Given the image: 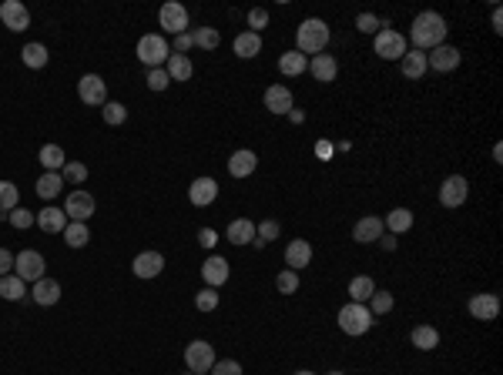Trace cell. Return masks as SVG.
I'll return each mask as SVG.
<instances>
[{"instance_id":"8","label":"cell","mask_w":503,"mask_h":375,"mask_svg":"<svg viewBox=\"0 0 503 375\" xmlns=\"http://www.w3.org/2000/svg\"><path fill=\"white\" fill-rule=\"evenodd\" d=\"M185 365H188L192 372H208L215 365V349L205 342V338L188 342V349H185Z\"/></svg>"},{"instance_id":"23","label":"cell","mask_w":503,"mask_h":375,"mask_svg":"<svg viewBox=\"0 0 503 375\" xmlns=\"http://www.w3.org/2000/svg\"><path fill=\"white\" fill-rule=\"evenodd\" d=\"M312 262V244L302 242V238H295V242L286 244V265H289L292 272H299V268H306Z\"/></svg>"},{"instance_id":"22","label":"cell","mask_w":503,"mask_h":375,"mask_svg":"<svg viewBox=\"0 0 503 375\" xmlns=\"http://www.w3.org/2000/svg\"><path fill=\"white\" fill-rule=\"evenodd\" d=\"M265 108L272 114H289L292 111V91L286 84H272L269 91H265Z\"/></svg>"},{"instance_id":"12","label":"cell","mask_w":503,"mask_h":375,"mask_svg":"<svg viewBox=\"0 0 503 375\" xmlns=\"http://www.w3.org/2000/svg\"><path fill=\"white\" fill-rule=\"evenodd\" d=\"M460 60H463V54H460L456 47L440 44V47H433V51L426 54V67H433V71L446 74V71H456V67H460Z\"/></svg>"},{"instance_id":"26","label":"cell","mask_w":503,"mask_h":375,"mask_svg":"<svg viewBox=\"0 0 503 375\" xmlns=\"http://www.w3.org/2000/svg\"><path fill=\"white\" fill-rule=\"evenodd\" d=\"M60 188H64V178H60V171H44L38 178V194L44 201H54L60 194Z\"/></svg>"},{"instance_id":"45","label":"cell","mask_w":503,"mask_h":375,"mask_svg":"<svg viewBox=\"0 0 503 375\" xmlns=\"http://www.w3.org/2000/svg\"><path fill=\"white\" fill-rule=\"evenodd\" d=\"M195 308H198V312H215V308H218V292H215V288H201V292L195 295Z\"/></svg>"},{"instance_id":"36","label":"cell","mask_w":503,"mask_h":375,"mask_svg":"<svg viewBox=\"0 0 503 375\" xmlns=\"http://www.w3.org/2000/svg\"><path fill=\"white\" fill-rule=\"evenodd\" d=\"M372 292H376V281L369 278V275H356V278L349 281V295H352V301H363L372 299Z\"/></svg>"},{"instance_id":"50","label":"cell","mask_w":503,"mask_h":375,"mask_svg":"<svg viewBox=\"0 0 503 375\" xmlns=\"http://www.w3.org/2000/svg\"><path fill=\"white\" fill-rule=\"evenodd\" d=\"M376 27H379L376 14H359L356 17V31H363V34H376Z\"/></svg>"},{"instance_id":"9","label":"cell","mask_w":503,"mask_h":375,"mask_svg":"<svg viewBox=\"0 0 503 375\" xmlns=\"http://www.w3.org/2000/svg\"><path fill=\"white\" fill-rule=\"evenodd\" d=\"M466 194H470V181H466L463 174H450V178H443V185H440V205L460 208L466 201Z\"/></svg>"},{"instance_id":"11","label":"cell","mask_w":503,"mask_h":375,"mask_svg":"<svg viewBox=\"0 0 503 375\" xmlns=\"http://www.w3.org/2000/svg\"><path fill=\"white\" fill-rule=\"evenodd\" d=\"M0 20H3V27L14 31V34L31 27V14H27V7H24L20 0H3V3H0Z\"/></svg>"},{"instance_id":"30","label":"cell","mask_w":503,"mask_h":375,"mask_svg":"<svg viewBox=\"0 0 503 375\" xmlns=\"http://www.w3.org/2000/svg\"><path fill=\"white\" fill-rule=\"evenodd\" d=\"M383 228H389V235L409 231V228H413V211H409V208H393L386 215V222H383Z\"/></svg>"},{"instance_id":"10","label":"cell","mask_w":503,"mask_h":375,"mask_svg":"<svg viewBox=\"0 0 503 375\" xmlns=\"http://www.w3.org/2000/svg\"><path fill=\"white\" fill-rule=\"evenodd\" d=\"M94 194H88V191H71L67 194V201H64V215H67V222H88L91 215H94Z\"/></svg>"},{"instance_id":"7","label":"cell","mask_w":503,"mask_h":375,"mask_svg":"<svg viewBox=\"0 0 503 375\" xmlns=\"http://www.w3.org/2000/svg\"><path fill=\"white\" fill-rule=\"evenodd\" d=\"M44 268H47V262H44L40 251H20V255H14V275L20 281H40L44 278Z\"/></svg>"},{"instance_id":"48","label":"cell","mask_w":503,"mask_h":375,"mask_svg":"<svg viewBox=\"0 0 503 375\" xmlns=\"http://www.w3.org/2000/svg\"><path fill=\"white\" fill-rule=\"evenodd\" d=\"M208 372L212 375H242V362H235V358H222V362H215Z\"/></svg>"},{"instance_id":"54","label":"cell","mask_w":503,"mask_h":375,"mask_svg":"<svg viewBox=\"0 0 503 375\" xmlns=\"http://www.w3.org/2000/svg\"><path fill=\"white\" fill-rule=\"evenodd\" d=\"M315 154H319V158H329V154H332V144L319 141V144H315Z\"/></svg>"},{"instance_id":"31","label":"cell","mask_w":503,"mask_h":375,"mask_svg":"<svg viewBox=\"0 0 503 375\" xmlns=\"http://www.w3.org/2000/svg\"><path fill=\"white\" fill-rule=\"evenodd\" d=\"M168 77L172 81H192V74H195V64L188 60V54H172L168 57Z\"/></svg>"},{"instance_id":"49","label":"cell","mask_w":503,"mask_h":375,"mask_svg":"<svg viewBox=\"0 0 503 375\" xmlns=\"http://www.w3.org/2000/svg\"><path fill=\"white\" fill-rule=\"evenodd\" d=\"M249 27H252V34L265 31V27H269V10H262V7H255V10H249Z\"/></svg>"},{"instance_id":"1","label":"cell","mask_w":503,"mask_h":375,"mask_svg":"<svg viewBox=\"0 0 503 375\" xmlns=\"http://www.w3.org/2000/svg\"><path fill=\"white\" fill-rule=\"evenodd\" d=\"M446 20L436 14V10H423V14H416L413 20V27H409V38L416 44V51H433V47H440L446 40Z\"/></svg>"},{"instance_id":"46","label":"cell","mask_w":503,"mask_h":375,"mask_svg":"<svg viewBox=\"0 0 503 375\" xmlns=\"http://www.w3.org/2000/svg\"><path fill=\"white\" fill-rule=\"evenodd\" d=\"M279 231H282V225H279V222H272V218H265L262 225H255V238H258V242H275V238H279Z\"/></svg>"},{"instance_id":"35","label":"cell","mask_w":503,"mask_h":375,"mask_svg":"<svg viewBox=\"0 0 503 375\" xmlns=\"http://www.w3.org/2000/svg\"><path fill=\"white\" fill-rule=\"evenodd\" d=\"M20 60H24L31 71H40V67L47 64V47H44V44H24V51H20Z\"/></svg>"},{"instance_id":"13","label":"cell","mask_w":503,"mask_h":375,"mask_svg":"<svg viewBox=\"0 0 503 375\" xmlns=\"http://www.w3.org/2000/svg\"><path fill=\"white\" fill-rule=\"evenodd\" d=\"M78 94L84 104H91V108H104L108 104V88H104V81L97 74H84L78 81Z\"/></svg>"},{"instance_id":"38","label":"cell","mask_w":503,"mask_h":375,"mask_svg":"<svg viewBox=\"0 0 503 375\" xmlns=\"http://www.w3.org/2000/svg\"><path fill=\"white\" fill-rule=\"evenodd\" d=\"M60 178H64V185H84V181H88V165L67 161V165L60 168Z\"/></svg>"},{"instance_id":"51","label":"cell","mask_w":503,"mask_h":375,"mask_svg":"<svg viewBox=\"0 0 503 375\" xmlns=\"http://www.w3.org/2000/svg\"><path fill=\"white\" fill-rule=\"evenodd\" d=\"M198 244H201V248H215V244H218V231H215V228H201V231H198Z\"/></svg>"},{"instance_id":"6","label":"cell","mask_w":503,"mask_h":375,"mask_svg":"<svg viewBox=\"0 0 503 375\" xmlns=\"http://www.w3.org/2000/svg\"><path fill=\"white\" fill-rule=\"evenodd\" d=\"M158 24H161V31L165 34H188V10L178 3V0H168V3H161V10H158Z\"/></svg>"},{"instance_id":"47","label":"cell","mask_w":503,"mask_h":375,"mask_svg":"<svg viewBox=\"0 0 503 375\" xmlns=\"http://www.w3.org/2000/svg\"><path fill=\"white\" fill-rule=\"evenodd\" d=\"M168 84H172V77H168L165 67H151V71H148V88H151V91H165Z\"/></svg>"},{"instance_id":"34","label":"cell","mask_w":503,"mask_h":375,"mask_svg":"<svg viewBox=\"0 0 503 375\" xmlns=\"http://www.w3.org/2000/svg\"><path fill=\"white\" fill-rule=\"evenodd\" d=\"M60 235H64V242L71 244V248H84V244L91 242V231H88L84 222H67V228Z\"/></svg>"},{"instance_id":"44","label":"cell","mask_w":503,"mask_h":375,"mask_svg":"<svg viewBox=\"0 0 503 375\" xmlns=\"http://www.w3.org/2000/svg\"><path fill=\"white\" fill-rule=\"evenodd\" d=\"M7 222H10L14 228H20V231H24V228L38 225V215H31L27 208H14V211H7Z\"/></svg>"},{"instance_id":"18","label":"cell","mask_w":503,"mask_h":375,"mask_svg":"<svg viewBox=\"0 0 503 375\" xmlns=\"http://www.w3.org/2000/svg\"><path fill=\"white\" fill-rule=\"evenodd\" d=\"M309 71L315 81H322V84H332L336 81V74H339V60L332 54H315L309 60Z\"/></svg>"},{"instance_id":"25","label":"cell","mask_w":503,"mask_h":375,"mask_svg":"<svg viewBox=\"0 0 503 375\" xmlns=\"http://www.w3.org/2000/svg\"><path fill=\"white\" fill-rule=\"evenodd\" d=\"M279 71L286 77H299L309 71V57L299 54V51H286V54L279 57Z\"/></svg>"},{"instance_id":"15","label":"cell","mask_w":503,"mask_h":375,"mask_svg":"<svg viewBox=\"0 0 503 375\" xmlns=\"http://www.w3.org/2000/svg\"><path fill=\"white\" fill-rule=\"evenodd\" d=\"M470 315L480 322H493L500 315V295H490V292H480L470 299Z\"/></svg>"},{"instance_id":"21","label":"cell","mask_w":503,"mask_h":375,"mask_svg":"<svg viewBox=\"0 0 503 375\" xmlns=\"http://www.w3.org/2000/svg\"><path fill=\"white\" fill-rule=\"evenodd\" d=\"M255 168H258V158H255V151H249V148L235 151L232 158H229V174H232V178H249Z\"/></svg>"},{"instance_id":"37","label":"cell","mask_w":503,"mask_h":375,"mask_svg":"<svg viewBox=\"0 0 503 375\" xmlns=\"http://www.w3.org/2000/svg\"><path fill=\"white\" fill-rule=\"evenodd\" d=\"M40 165H44L47 171H60L64 165H67L64 148H60V144H44V148H40Z\"/></svg>"},{"instance_id":"32","label":"cell","mask_w":503,"mask_h":375,"mask_svg":"<svg viewBox=\"0 0 503 375\" xmlns=\"http://www.w3.org/2000/svg\"><path fill=\"white\" fill-rule=\"evenodd\" d=\"M258 51H262V38H258V34L245 31V34H238V38H235V54L242 57V60H252Z\"/></svg>"},{"instance_id":"4","label":"cell","mask_w":503,"mask_h":375,"mask_svg":"<svg viewBox=\"0 0 503 375\" xmlns=\"http://www.w3.org/2000/svg\"><path fill=\"white\" fill-rule=\"evenodd\" d=\"M168 57H172V47H168V40L161 38V34H145V38L138 40V60L141 64L161 67V64H168Z\"/></svg>"},{"instance_id":"27","label":"cell","mask_w":503,"mask_h":375,"mask_svg":"<svg viewBox=\"0 0 503 375\" xmlns=\"http://www.w3.org/2000/svg\"><path fill=\"white\" fill-rule=\"evenodd\" d=\"M399 67H403V77H409V81H420V77L426 74V54H423V51H406V54H403V60H399Z\"/></svg>"},{"instance_id":"20","label":"cell","mask_w":503,"mask_h":375,"mask_svg":"<svg viewBox=\"0 0 503 375\" xmlns=\"http://www.w3.org/2000/svg\"><path fill=\"white\" fill-rule=\"evenodd\" d=\"M38 228L40 231H47V235H60L64 228H67V215H64V208H44L38 211Z\"/></svg>"},{"instance_id":"57","label":"cell","mask_w":503,"mask_h":375,"mask_svg":"<svg viewBox=\"0 0 503 375\" xmlns=\"http://www.w3.org/2000/svg\"><path fill=\"white\" fill-rule=\"evenodd\" d=\"M289 121H292V124H302V121H306V114H302V111H295V108H292V111H289Z\"/></svg>"},{"instance_id":"42","label":"cell","mask_w":503,"mask_h":375,"mask_svg":"<svg viewBox=\"0 0 503 375\" xmlns=\"http://www.w3.org/2000/svg\"><path fill=\"white\" fill-rule=\"evenodd\" d=\"M275 288H279L282 295H295V292H299V272H292V268L279 272V278H275Z\"/></svg>"},{"instance_id":"60","label":"cell","mask_w":503,"mask_h":375,"mask_svg":"<svg viewBox=\"0 0 503 375\" xmlns=\"http://www.w3.org/2000/svg\"><path fill=\"white\" fill-rule=\"evenodd\" d=\"M195 375H205V372H195Z\"/></svg>"},{"instance_id":"39","label":"cell","mask_w":503,"mask_h":375,"mask_svg":"<svg viewBox=\"0 0 503 375\" xmlns=\"http://www.w3.org/2000/svg\"><path fill=\"white\" fill-rule=\"evenodd\" d=\"M101 114H104V124H111V128H117V124L128 121V108H124L121 101H108V104L101 108Z\"/></svg>"},{"instance_id":"14","label":"cell","mask_w":503,"mask_h":375,"mask_svg":"<svg viewBox=\"0 0 503 375\" xmlns=\"http://www.w3.org/2000/svg\"><path fill=\"white\" fill-rule=\"evenodd\" d=\"M161 268H165V255H161V251H141V255H135V262H131L135 278H145V281L158 278Z\"/></svg>"},{"instance_id":"53","label":"cell","mask_w":503,"mask_h":375,"mask_svg":"<svg viewBox=\"0 0 503 375\" xmlns=\"http://www.w3.org/2000/svg\"><path fill=\"white\" fill-rule=\"evenodd\" d=\"M188 47H192V34H178L174 38V54H185Z\"/></svg>"},{"instance_id":"56","label":"cell","mask_w":503,"mask_h":375,"mask_svg":"<svg viewBox=\"0 0 503 375\" xmlns=\"http://www.w3.org/2000/svg\"><path fill=\"white\" fill-rule=\"evenodd\" d=\"M493 31H497V34H500V31H503V14H500V7L493 10Z\"/></svg>"},{"instance_id":"24","label":"cell","mask_w":503,"mask_h":375,"mask_svg":"<svg viewBox=\"0 0 503 375\" xmlns=\"http://www.w3.org/2000/svg\"><path fill=\"white\" fill-rule=\"evenodd\" d=\"M31 299L38 301V305H58L60 301V285L54 278H40V281H34V292H31Z\"/></svg>"},{"instance_id":"3","label":"cell","mask_w":503,"mask_h":375,"mask_svg":"<svg viewBox=\"0 0 503 375\" xmlns=\"http://www.w3.org/2000/svg\"><path fill=\"white\" fill-rule=\"evenodd\" d=\"M336 322H339V328L346 335H366L369 325H372V312H369L366 305H359V301H349V305L339 308Z\"/></svg>"},{"instance_id":"19","label":"cell","mask_w":503,"mask_h":375,"mask_svg":"<svg viewBox=\"0 0 503 375\" xmlns=\"http://www.w3.org/2000/svg\"><path fill=\"white\" fill-rule=\"evenodd\" d=\"M201 275L208 281V288H218V285L229 281V262H225L222 255H208L205 265H201Z\"/></svg>"},{"instance_id":"52","label":"cell","mask_w":503,"mask_h":375,"mask_svg":"<svg viewBox=\"0 0 503 375\" xmlns=\"http://www.w3.org/2000/svg\"><path fill=\"white\" fill-rule=\"evenodd\" d=\"M10 268H14V255H10L7 248H0V278L10 275Z\"/></svg>"},{"instance_id":"55","label":"cell","mask_w":503,"mask_h":375,"mask_svg":"<svg viewBox=\"0 0 503 375\" xmlns=\"http://www.w3.org/2000/svg\"><path fill=\"white\" fill-rule=\"evenodd\" d=\"M379 244H383L386 251H393V248H396V235H383V238H379Z\"/></svg>"},{"instance_id":"41","label":"cell","mask_w":503,"mask_h":375,"mask_svg":"<svg viewBox=\"0 0 503 375\" xmlns=\"http://www.w3.org/2000/svg\"><path fill=\"white\" fill-rule=\"evenodd\" d=\"M192 44L195 47H205V51H215L218 47V31L215 27H198L192 34Z\"/></svg>"},{"instance_id":"29","label":"cell","mask_w":503,"mask_h":375,"mask_svg":"<svg viewBox=\"0 0 503 375\" xmlns=\"http://www.w3.org/2000/svg\"><path fill=\"white\" fill-rule=\"evenodd\" d=\"M225 238L232 244H252L255 242V225H252L249 218H235L232 225H229V231H225Z\"/></svg>"},{"instance_id":"5","label":"cell","mask_w":503,"mask_h":375,"mask_svg":"<svg viewBox=\"0 0 503 375\" xmlns=\"http://www.w3.org/2000/svg\"><path fill=\"white\" fill-rule=\"evenodd\" d=\"M372 54L383 57V60H403V54H406V38H403L399 31L386 27V31H379V34H376Z\"/></svg>"},{"instance_id":"33","label":"cell","mask_w":503,"mask_h":375,"mask_svg":"<svg viewBox=\"0 0 503 375\" xmlns=\"http://www.w3.org/2000/svg\"><path fill=\"white\" fill-rule=\"evenodd\" d=\"M24 295H27V281H20L17 275H3V278H0V299L20 301Z\"/></svg>"},{"instance_id":"43","label":"cell","mask_w":503,"mask_h":375,"mask_svg":"<svg viewBox=\"0 0 503 375\" xmlns=\"http://www.w3.org/2000/svg\"><path fill=\"white\" fill-rule=\"evenodd\" d=\"M372 308H369V312H372V319H376V315H389V312H393V295H389V292H383V288H379V292H372Z\"/></svg>"},{"instance_id":"40","label":"cell","mask_w":503,"mask_h":375,"mask_svg":"<svg viewBox=\"0 0 503 375\" xmlns=\"http://www.w3.org/2000/svg\"><path fill=\"white\" fill-rule=\"evenodd\" d=\"M20 201V191L14 181H0V211L7 215V211H14Z\"/></svg>"},{"instance_id":"59","label":"cell","mask_w":503,"mask_h":375,"mask_svg":"<svg viewBox=\"0 0 503 375\" xmlns=\"http://www.w3.org/2000/svg\"><path fill=\"white\" fill-rule=\"evenodd\" d=\"M329 375H346V372H329Z\"/></svg>"},{"instance_id":"17","label":"cell","mask_w":503,"mask_h":375,"mask_svg":"<svg viewBox=\"0 0 503 375\" xmlns=\"http://www.w3.org/2000/svg\"><path fill=\"white\" fill-rule=\"evenodd\" d=\"M383 231H386V228H383V222H379L376 215H366V218H359V222H356V228H352V238H356L359 244H372V242H379V238H383Z\"/></svg>"},{"instance_id":"58","label":"cell","mask_w":503,"mask_h":375,"mask_svg":"<svg viewBox=\"0 0 503 375\" xmlns=\"http://www.w3.org/2000/svg\"><path fill=\"white\" fill-rule=\"evenodd\" d=\"M295 375H315V372H309V369H299V372H295Z\"/></svg>"},{"instance_id":"16","label":"cell","mask_w":503,"mask_h":375,"mask_svg":"<svg viewBox=\"0 0 503 375\" xmlns=\"http://www.w3.org/2000/svg\"><path fill=\"white\" fill-rule=\"evenodd\" d=\"M215 198H218V181L215 178H195L192 188H188V201L195 208H205L212 205Z\"/></svg>"},{"instance_id":"28","label":"cell","mask_w":503,"mask_h":375,"mask_svg":"<svg viewBox=\"0 0 503 375\" xmlns=\"http://www.w3.org/2000/svg\"><path fill=\"white\" fill-rule=\"evenodd\" d=\"M409 338H413V349H420V352H433L440 345V332L433 325H416Z\"/></svg>"},{"instance_id":"2","label":"cell","mask_w":503,"mask_h":375,"mask_svg":"<svg viewBox=\"0 0 503 375\" xmlns=\"http://www.w3.org/2000/svg\"><path fill=\"white\" fill-rule=\"evenodd\" d=\"M295 44H299V54H322L326 44H329V24L319 17H309L299 24V34H295Z\"/></svg>"}]
</instances>
